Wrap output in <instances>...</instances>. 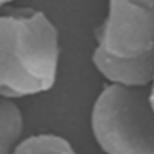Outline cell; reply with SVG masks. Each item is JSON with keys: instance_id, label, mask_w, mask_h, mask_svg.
<instances>
[{"instance_id": "obj_6", "label": "cell", "mask_w": 154, "mask_h": 154, "mask_svg": "<svg viewBox=\"0 0 154 154\" xmlns=\"http://www.w3.org/2000/svg\"><path fill=\"white\" fill-rule=\"evenodd\" d=\"M149 101H151L152 109H154V75H152V80L149 83Z\"/></svg>"}, {"instance_id": "obj_3", "label": "cell", "mask_w": 154, "mask_h": 154, "mask_svg": "<svg viewBox=\"0 0 154 154\" xmlns=\"http://www.w3.org/2000/svg\"><path fill=\"white\" fill-rule=\"evenodd\" d=\"M91 128L106 154H154V109L149 85L110 83L94 103Z\"/></svg>"}, {"instance_id": "obj_2", "label": "cell", "mask_w": 154, "mask_h": 154, "mask_svg": "<svg viewBox=\"0 0 154 154\" xmlns=\"http://www.w3.org/2000/svg\"><path fill=\"white\" fill-rule=\"evenodd\" d=\"M92 62L110 83L146 86L154 75V0H109Z\"/></svg>"}, {"instance_id": "obj_5", "label": "cell", "mask_w": 154, "mask_h": 154, "mask_svg": "<svg viewBox=\"0 0 154 154\" xmlns=\"http://www.w3.org/2000/svg\"><path fill=\"white\" fill-rule=\"evenodd\" d=\"M14 154H77V152L65 137L51 133H41L21 139Z\"/></svg>"}, {"instance_id": "obj_1", "label": "cell", "mask_w": 154, "mask_h": 154, "mask_svg": "<svg viewBox=\"0 0 154 154\" xmlns=\"http://www.w3.org/2000/svg\"><path fill=\"white\" fill-rule=\"evenodd\" d=\"M59 35L39 11L0 15V95L15 98L47 92L56 82Z\"/></svg>"}, {"instance_id": "obj_4", "label": "cell", "mask_w": 154, "mask_h": 154, "mask_svg": "<svg viewBox=\"0 0 154 154\" xmlns=\"http://www.w3.org/2000/svg\"><path fill=\"white\" fill-rule=\"evenodd\" d=\"M24 119L12 98L0 95V154H14L23 139Z\"/></svg>"}, {"instance_id": "obj_7", "label": "cell", "mask_w": 154, "mask_h": 154, "mask_svg": "<svg viewBox=\"0 0 154 154\" xmlns=\"http://www.w3.org/2000/svg\"><path fill=\"white\" fill-rule=\"evenodd\" d=\"M12 2V0H0V6H2V5H6V3H11Z\"/></svg>"}]
</instances>
